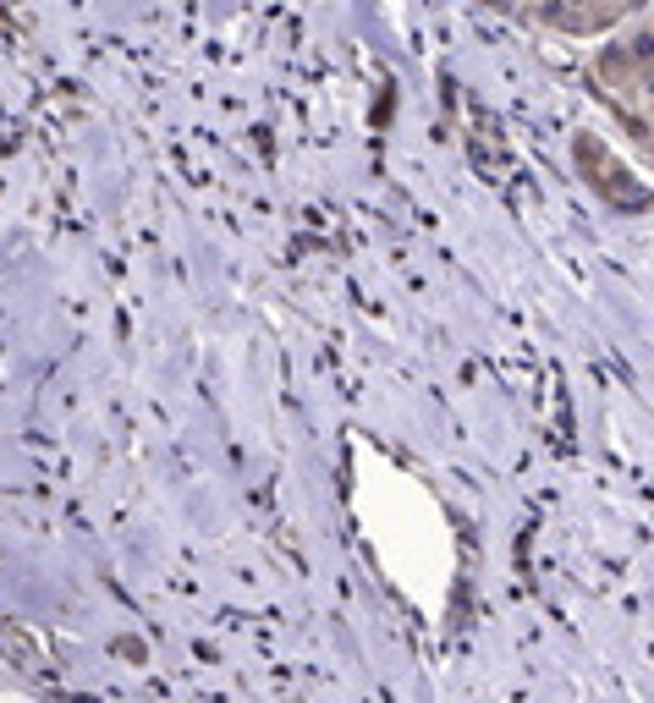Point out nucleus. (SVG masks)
<instances>
[{
  "instance_id": "obj_1",
  "label": "nucleus",
  "mask_w": 654,
  "mask_h": 703,
  "mask_svg": "<svg viewBox=\"0 0 654 703\" xmlns=\"http://www.w3.org/2000/svg\"><path fill=\"white\" fill-rule=\"evenodd\" d=\"M600 105L621 122V132L632 138V149L654 165V0L616 23L589 66Z\"/></svg>"
},
{
  "instance_id": "obj_2",
  "label": "nucleus",
  "mask_w": 654,
  "mask_h": 703,
  "mask_svg": "<svg viewBox=\"0 0 654 703\" xmlns=\"http://www.w3.org/2000/svg\"><path fill=\"white\" fill-rule=\"evenodd\" d=\"M489 7L555 39H600L627 23L643 0H489Z\"/></svg>"
}]
</instances>
